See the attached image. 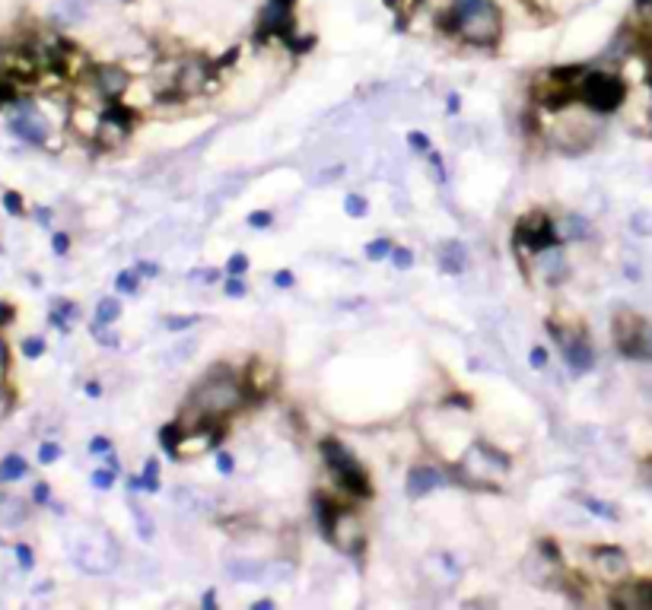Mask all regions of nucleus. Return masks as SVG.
<instances>
[{"label": "nucleus", "mask_w": 652, "mask_h": 610, "mask_svg": "<svg viewBox=\"0 0 652 610\" xmlns=\"http://www.w3.org/2000/svg\"><path fill=\"white\" fill-rule=\"evenodd\" d=\"M630 229H633V235H652V213L649 210H633L630 213Z\"/></svg>", "instance_id": "nucleus-34"}, {"label": "nucleus", "mask_w": 652, "mask_h": 610, "mask_svg": "<svg viewBox=\"0 0 652 610\" xmlns=\"http://www.w3.org/2000/svg\"><path fill=\"white\" fill-rule=\"evenodd\" d=\"M115 477H118V470H112L109 464H105V467H96V470H93L90 483H93L96 489H102V493H109V489L115 486Z\"/></svg>", "instance_id": "nucleus-35"}, {"label": "nucleus", "mask_w": 652, "mask_h": 610, "mask_svg": "<svg viewBox=\"0 0 652 610\" xmlns=\"http://www.w3.org/2000/svg\"><path fill=\"white\" fill-rule=\"evenodd\" d=\"M124 4H131V0H124Z\"/></svg>", "instance_id": "nucleus-62"}, {"label": "nucleus", "mask_w": 652, "mask_h": 610, "mask_svg": "<svg viewBox=\"0 0 652 610\" xmlns=\"http://www.w3.org/2000/svg\"><path fill=\"white\" fill-rule=\"evenodd\" d=\"M249 400V391L245 385L230 372L226 366H213L211 372L204 375L198 388H194L191 400H188V410L194 413V423L188 429H198V426L207 423H220L230 413H236L239 407Z\"/></svg>", "instance_id": "nucleus-2"}, {"label": "nucleus", "mask_w": 652, "mask_h": 610, "mask_svg": "<svg viewBox=\"0 0 652 610\" xmlns=\"http://www.w3.org/2000/svg\"><path fill=\"white\" fill-rule=\"evenodd\" d=\"M408 146H410L414 152H423V156H427V152L433 150L429 137H427V133H420V131H408Z\"/></svg>", "instance_id": "nucleus-46"}, {"label": "nucleus", "mask_w": 652, "mask_h": 610, "mask_svg": "<svg viewBox=\"0 0 652 610\" xmlns=\"http://www.w3.org/2000/svg\"><path fill=\"white\" fill-rule=\"evenodd\" d=\"M0 251H4V248H0Z\"/></svg>", "instance_id": "nucleus-63"}, {"label": "nucleus", "mask_w": 652, "mask_h": 610, "mask_svg": "<svg viewBox=\"0 0 652 610\" xmlns=\"http://www.w3.org/2000/svg\"><path fill=\"white\" fill-rule=\"evenodd\" d=\"M627 99V83L624 76L607 73V70H586L579 89H576V102L592 114H611L624 105Z\"/></svg>", "instance_id": "nucleus-4"}, {"label": "nucleus", "mask_w": 652, "mask_h": 610, "mask_svg": "<svg viewBox=\"0 0 652 610\" xmlns=\"http://www.w3.org/2000/svg\"><path fill=\"white\" fill-rule=\"evenodd\" d=\"M223 292L230 299H242L245 292H249V283H245V277H236V273H226L223 280Z\"/></svg>", "instance_id": "nucleus-39"}, {"label": "nucleus", "mask_w": 652, "mask_h": 610, "mask_svg": "<svg viewBox=\"0 0 652 610\" xmlns=\"http://www.w3.org/2000/svg\"><path fill=\"white\" fill-rule=\"evenodd\" d=\"M220 423H207V426H198V429H185L179 442V461H191V458L204 455V451H213L220 442Z\"/></svg>", "instance_id": "nucleus-13"}, {"label": "nucleus", "mask_w": 652, "mask_h": 610, "mask_svg": "<svg viewBox=\"0 0 652 610\" xmlns=\"http://www.w3.org/2000/svg\"><path fill=\"white\" fill-rule=\"evenodd\" d=\"M10 133L20 137L23 143H29V146H45L48 137H52V124H48V118L35 105L16 102L13 114H10Z\"/></svg>", "instance_id": "nucleus-9"}, {"label": "nucleus", "mask_w": 652, "mask_h": 610, "mask_svg": "<svg viewBox=\"0 0 652 610\" xmlns=\"http://www.w3.org/2000/svg\"><path fill=\"white\" fill-rule=\"evenodd\" d=\"M439 25L474 48H497L503 35V10L497 0H449Z\"/></svg>", "instance_id": "nucleus-1"}, {"label": "nucleus", "mask_w": 652, "mask_h": 610, "mask_svg": "<svg viewBox=\"0 0 652 610\" xmlns=\"http://www.w3.org/2000/svg\"><path fill=\"white\" fill-rule=\"evenodd\" d=\"M391 264L398 267V270H408V267H414V251L404 245H395L391 248Z\"/></svg>", "instance_id": "nucleus-41"}, {"label": "nucleus", "mask_w": 652, "mask_h": 610, "mask_svg": "<svg viewBox=\"0 0 652 610\" xmlns=\"http://www.w3.org/2000/svg\"><path fill=\"white\" fill-rule=\"evenodd\" d=\"M109 451H112V438L109 436H93L90 438V455L102 458V455H109Z\"/></svg>", "instance_id": "nucleus-52"}, {"label": "nucleus", "mask_w": 652, "mask_h": 610, "mask_svg": "<svg viewBox=\"0 0 652 610\" xmlns=\"http://www.w3.org/2000/svg\"><path fill=\"white\" fill-rule=\"evenodd\" d=\"M264 569L268 566L261 559H230L226 563V575L236 582H264Z\"/></svg>", "instance_id": "nucleus-20"}, {"label": "nucleus", "mask_w": 652, "mask_h": 610, "mask_svg": "<svg viewBox=\"0 0 652 610\" xmlns=\"http://www.w3.org/2000/svg\"><path fill=\"white\" fill-rule=\"evenodd\" d=\"M13 553H16V563H20V569L23 572H29L35 566V550L29 544H16L13 546Z\"/></svg>", "instance_id": "nucleus-42"}, {"label": "nucleus", "mask_w": 652, "mask_h": 610, "mask_svg": "<svg viewBox=\"0 0 652 610\" xmlns=\"http://www.w3.org/2000/svg\"><path fill=\"white\" fill-rule=\"evenodd\" d=\"M198 353V337H185V340H179L175 343L172 349H169V362H175V366H179V362H188L191 359V356Z\"/></svg>", "instance_id": "nucleus-31"}, {"label": "nucleus", "mask_w": 652, "mask_h": 610, "mask_svg": "<svg viewBox=\"0 0 652 610\" xmlns=\"http://www.w3.org/2000/svg\"><path fill=\"white\" fill-rule=\"evenodd\" d=\"M29 521V502L0 489V527H20Z\"/></svg>", "instance_id": "nucleus-16"}, {"label": "nucleus", "mask_w": 652, "mask_h": 610, "mask_svg": "<svg viewBox=\"0 0 652 610\" xmlns=\"http://www.w3.org/2000/svg\"><path fill=\"white\" fill-rule=\"evenodd\" d=\"M29 474V461L20 451H10V455L0 458V483H16Z\"/></svg>", "instance_id": "nucleus-21"}, {"label": "nucleus", "mask_w": 652, "mask_h": 610, "mask_svg": "<svg viewBox=\"0 0 652 610\" xmlns=\"http://www.w3.org/2000/svg\"><path fill=\"white\" fill-rule=\"evenodd\" d=\"M13 318H16L13 302H7V299H0V328H7V324H13Z\"/></svg>", "instance_id": "nucleus-54"}, {"label": "nucleus", "mask_w": 652, "mask_h": 610, "mask_svg": "<svg viewBox=\"0 0 652 610\" xmlns=\"http://www.w3.org/2000/svg\"><path fill=\"white\" fill-rule=\"evenodd\" d=\"M588 559H592V566H595L601 582H611V585L624 582L627 572H630V559H627V553L620 550V546H607V544L592 546V550H588Z\"/></svg>", "instance_id": "nucleus-12"}, {"label": "nucleus", "mask_w": 652, "mask_h": 610, "mask_svg": "<svg viewBox=\"0 0 652 610\" xmlns=\"http://www.w3.org/2000/svg\"><path fill=\"white\" fill-rule=\"evenodd\" d=\"M293 566L290 563H271L268 569H264V582H290L293 578Z\"/></svg>", "instance_id": "nucleus-38"}, {"label": "nucleus", "mask_w": 652, "mask_h": 610, "mask_svg": "<svg viewBox=\"0 0 652 610\" xmlns=\"http://www.w3.org/2000/svg\"><path fill=\"white\" fill-rule=\"evenodd\" d=\"M249 267H251V261L245 258L242 251H236L230 261H226V273H236V277H245V273H249Z\"/></svg>", "instance_id": "nucleus-45"}, {"label": "nucleus", "mask_w": 652, "mask_h": 610, "mask_svg": "<svg viewBox=\"0 0 652 610\" xmlns=\"http://www.w3.org/2000/svg\"><path fill=\"white\" fill-rule=\"evenodd\" d=\"M201 604H204L207 610H217V594H213V591H204V594H201Z\"/></svg>", "instance_id": "nucleus-59"}, {"label": "nucleus", "mask_w": 652, "mask_h": 610, "mask_svg": "<svg viewBox=\"0 0 652 610\" xmlns=\"http://www.w3.org/2000/svg\"><path fill=\"white\" fill-rule=\"evenodd\" d=\"M560 232H557V222L550 220L547 213H541V210H535L531 216H525L522 222L516 226V245L525 248V251L531 254H541L547 251V248H557L560 245Z\"/></svg>", "instance_id": "nucleus-8"}, {"label": "nucleus", "mask_w": 652, "mask_h": 610, "mask_svg": "<svg viewBox=\"0 0 652 610\" xmlns=\"http://www.w3.org/2000/svg\"><path fill=\"white\" fill-rule=\"evenodd\" d=\"M541 267H544V277H547L550 283H560V280L569 273L567 258H563L560 248H547V251H541Z\"/></svg>", "instance_id": "nucleus-22"}, {"label": "nucleus", "mask_w": 652, "mask_h": 610, "mask_svg": "<svg viewBox=\"0 0 652 610\" xmlns=\"http://www.w3.org/2000/svg\"><path fill=\"white\" fill-rule=\"evenodd\" d=\"M446 102H449V105H446V108H449V114H455V112L461 108V99H458V95H449Z\"/></svg>", "instance_id": "nucleus-61"}, {"label": "nucleus", "mask_w": 652, "mask_h": 610, "mask_svg": "<svg viewBox=\"0 0 652 610\" xmlns=\"http://www.w3.org/2000/svg\"><path fill=\"white\" fill-rule=\"evenodd\" d=\"M277 604L271 597H261V601H251V610H274Z\"/></svg>", "instance_id": "nucleus-60"}, {"label": "nucleus", "mask_w": 652, "mask_h": 610, "mask_svg": "<svg viewBox=\"0 0 652 610\" xmlns=\"http://www.w3.org/2000/svg\"><path fill=\"white\" fill-rule=\"evenodd\" d=\"M245 222H249L251 229H271L274 226V213H271V210H251Z\"/></svg>", "instance_id": "nucleus-44"}, {"label": "nucleus", "mask_w": 652, "mask_h": 610, "mask_svg": "<svg viewBox=\"0 0 652 610\" xmlns=\"http://www.w3.org/2000/svg\"><path fill=\"white\" fill-rule=\"evenodd\" d=\"M217 470L223 477H230L232 470H236V458H232L230 451H217Z\"/></svg>", "instance_id": "nucleus-53"}, {"label": "nucleus", "mask_w": 652, "mask_h": 610, "mask_svg": "<svg viewBox=\"0 0 652 610\" xmlns=\"http://www.w3.org/2000/svg\"><path fill=\"white\" fill-rule=\"evenodd\" d=\"M557 232H560L563 241H582L592 235V222L582 213H563L560 222H557Z\"/></svg>", "instance_id": "nucleus-19"}, {"label": "nucleus", "mask_w": 652, "mask_h": 610, "mask_svg": "<svg viewBox=\"0 0 652 610\" xmlns=\"http://www.w3.org/2000/svg\"><path fill=\"white\" fill-rule=\"evenodd\" d=\"M54 16H58L64 25H77L90 16V4H86V0H61Z\"/></svg>", "instance_id": "nucleus-23"}, {"label": "nucleus", "mask_w": 652, "mask_h": 610, "mask_svg": "<svg viewBox=\"0 0 652 610\" xmlns=\"http://www.w3.org/2000/svg\"><path fill=\"white\" fill-rule=\"evenodd\" d=\"M61 455H64V448H61L58 442H42L39 445V464H54Z\"/></svg>", "instance_id": "nucleus-43"}, {"label": "nucleus", "mask_w": 652, "mask_h": 610, "mask_svg": "<svg viewBox=\"0 0 652 610\" xmlns=\"http://www.w3.org/2000/svg\"><path fill=\"white\" fill-rule=\"evenodd\" d=\"M614 343L627 359H652V324L636 311L620 309L614 315Z\"/></svg>", "instance_id": "nucleus-5"}, {"label": "nucleus", "mask_w": 652, "mask_h": 610, "mask_svg": "<svg viewBox=\"0 0 652 610\" xmlns=\"http://www.w3.org/2000/svg\"><path fill=\"white\" fill-rule=\"evenodd\" d=\"M141 273H137V267L134 270H118V277H115V289L121 292V296H137L141 292Z\"/></svg>", "instance_id": "nucleus-29"}, {"label": "nucleus", "mask_w": 652, "mask_h": 610, "mask_svg": "<svg viewBox=\"0 0 652 610\" xmlns=\"http://www.w3.org/2000/svg\"><path fill=\"white\" fill-rule=\"evenodd\" d=\"M439 270L442 273H465V267H468V248L461 245V241H455V239H449V241H442L439 245Z\"/></svg>", "instance_id": "nucleus-17"}, {"label": "nucleus", "mask_w": 652, "mask_h": 610, "mask_svg": "<svg viewBox=\"0 0 652 610\" xmlns=\"http://www.w3.org/2000/svg\"><path fill=\"white\" fill-rule=\"evenodd\" d=\"M547 334H550V340L560 347L563 362L569 366V372L573 375H586V372H592L595 369V349H592V343H588V337H586V330L582 328L567 330L563 324L547 321Z\"/></svg>", "instance_id": "nucleus-6"}, {"label": "nucleus", "mask_w": 652, "mask_h": 610, "mask_svg": "<svg viewBox=\"0 0 652 610\" xmlns=\"http://www.w3.org/2000/svg\"><path fill=\"white\" fill-rule=\"evenodd\" d=\"M220 277H223V270H217V267H194V270L188 273V280H191V283H201V286H213Z\"/></svg>", "instance_id": "nucleus-37"}, {"label": "nucleus", "mask_w": 652, "mask_h": 610, "mask_svg": "<svg viewBox=\"0 0 652 610\" xmlns=\"http://www.w3.org/2000/svg\"><path fill=\"white\" fill-rule=\"evenodd\" d=\"M20 349H23V356H26V359H39V356H45L48 343H45V337H23Z\"/></svg>", "instance_id": "nucleus-36"}, {"label": "nucleus", "mask_w": 652, "mask_h": 610, "mask_svg": "<svg viewBox=\"0 0 652 610\" xmlns=\"http://www.w3.org/2000/svg\"><path fill=\"white\" fill-rule=\"evenodd\" d=\"M7 362H10V356H7V343L0 340V385H4V378H7Z\"/></svg>", "instance_id": "nucleus-57"}, {"label": "nucleus", "mask_w": 652, "mask_h": 610, "mask_svg": "<svg viewBox=\"0 0 652 610\" xmlns=\"http://www.w3.org/2000/svg\"><path fill=\"white\" fill-rule=\"evenodd\" d=\"M328 540H331L334 546H338L340 553H347V556H353V553H360L363 550V540H366V534H363V525L357 521V515L350 512V508H340V515L334 518V525H331V531L325 534Z\"/></svg>", "instance_id": "nucleus-10"}, {"label": "nucleus", "mask_w": 652, "mask_h": 610, "mask_svg": "<svg viewBox=\"0 0 652 610\" xmlns=\"http://www.w3.org/2000/svg\"><path fill=\"white\" fill-rule=\"evenodd\" d=\"M118 544L109 537V534H93V537H83L77 546H73V563L77 569H83L86 575H109L112 569L118 566Z\"/></svg>", "instance_id": "nucleus-7"}, {"label": "nucleus", "mask_w": 652, "mask_h": 610, "mask_svg": "<svg viewBox=\"0 0 652 610\" xmlns=\"http://www.w3.org/2000/svg\"><path fill=\"white\" fill-rule=\"evenodd\" d=\"M32 216H35V220H39V222H42V226H45V229L52 226V220H54L52 207H35V213H32Z\"/></svg>", "instance_id": "nucleus-56"}, {"label": "nucleus", "mask_w": 652, "mask_h": 610, "mask_svg": "<svg viewBox=\"0 0 652 610\" xmlns=\"http://www.w3.org/2000/svg\"><path fill=\"white\" fill-rule=\"evenodd\" d=\"M90 83H93V89L99 92V99L112 102V99H121V95H128L131 73L124 67H118V64H99V67L90 70Z\"/></svg>", "instance_id": "nucleus-11"}, {"label": "nucleus", "mask_w": 652, "mask_h": 610, "mask_svg": "<svg viewBox=\"0 0 652 610\" xmlns=\"http://www.w3.org/2000/svg\"><path fill=\"white\" fill-rule=\"evenodd\" d=\"M391 239H372V241H366V248H363V254L369 261H385V258H391Z\"/></svg>", "instance_id": "nucleus-32"}, {"label": "nucleus", "mask_w": 652, "mask_h": 610, "mask_svg": "<svg viewBox=\"0 0 652 610\" xmlns=\"http://www.w3.org/2000/svg\"><path fill=\"white\" fill-rule=\"evenodd\" d=\"M579 506H582V508H588L592 515H598V518H605V521H617V518H620L617 508H614L611 502L595 499V496H579Z\"/></svg>", "instance_id": "nucleus-28"}, {"label": "nucleus", "mask_w": 652, "mask_h": 610, "mask_svg": "<svg viewBox=\"0 0 652 610\" xmlns=\"http://www.w3.org/2000/svg\"><path fill=\"white\" fill-rule=\"evenodd\" d=\"M442 486H446V474L436 464H414L404 477V489H408L410 499H423V496L436 493Z\"/></svg>", "instance_id": "nucleus-14"}, {"label": "nucleus", "mask_w": 652, "mask_h": 610, "mask_svg": "<svg viewBox=\"0 0 652 610\" xmlns=\"http://www.w3.org/2000/svg\"><path fill=\"white\" fill-rule=\"evenodd\" d=\"M201 324V315H166L162 318V328L169 334H182V330H191Z\"/></svg>", "instance_id": "nucleus-30"}, {"label": "nucleus", "mask_w": 652, "mask_h": 610, "mask_svg": "<svg viewBox=\"0 0 652 610\" xmlns=\"http://www.w3.org/2000/svg\"><path fill=\"white\" fill-rule=\"evenodd\" d=\"M121 311H124V305L118 302L115 296H105V299H99V305H96V321L99 324H115L118 318H121Z\"/></svg>", "instance_id": "nucleus-27"}, {"label": "nucleus", "mask_w": 652, "mask_h": 610, "mask_svg": "<svg viewBox=\"0 0 652 610\" xmlns=\"http://www.w3.org/2000/svg\"><path fill=\"white\" fill-rule=\"evenodd\" d=\"M32 502L35 506H52V486L45 480H35L32 486Z\"/></svg>", "instance_id": "nucleus-48"}, {"label": "nucleus", "mask_w": 652, "mask_h": 610, "mask_svg": "<svg viewBox=\"0 0 652 610\" xmlns=\"http://www.w3.org/2000/svg\"><path fill=\"white\" fill-rule=\"evenodd\" d=\"M207 76H213V70L204 61H185L182 67H175V95H194L204 89Z\"/></svg>", "instance_id": "nucleus-15"}, {"label": "nucleus", "mask_w": 652, "mask_h": 610, "mask_svg": "<svg viewBox=\"0 0 652 610\" xmlns=\"http://www.w3.org/2000/svg\"><path fill=\"white\" fill-rule=\"evenodd\" d=\"M4 210H7L10 216H26V207H23V194L20 191H4Z\"/></svg>", "instance_id": "nucleus-40"}, {"label": "nucleus", "mask_w": 652, "mask_h": 610, "mask_svg": "<svg viewBox=\"0 0 652 610\" xmlns=\"http://www.w3.org/2000/svg\"><path fill=\"white\" fill-rule=\"evenodd\" d=\"M137 273L141 277H160V264L156 261H137Z\"/></svg>", "instance_id": "nucleus-55"}, {"label": "nucleus", "mask_w": 652, "mask_h": 610, "mask_svg": "<svg viewBox=\"0 0 652 610\" xmlns=\"http://www.w3.org/2000/svg\"><path fill=\"white\" fill-rule=\"evenodd\" d=\"M182 436H185V426L175 419V423H169V426H162V432H160V445H162V451H166L172 461H179V442H182Z\"/></svg>", "instance_id": "nucleus-24"}, {"label": "nucleus", "mask_w": 652, "mask_h": 610, "mask_svg": "<svg viewBox=\"0 0 652 610\" xmlns=\"http://www.w3.org/2000/svg\"><path fill=\"white\" fill-rule=\"evenodd\" d=\"M271 283H274L277 289H293V286H296V273L293 270H274V273H271Z\"/></svg>", "instance_id": "nucleus-49"}, {"label": "nucleus", "mask_w": 652, "mask_h": 610, "mask_svg": "<svg viewBox=\"0 0 652 610\" xmlns=\"http://www.w3.org/2000/svg\"><path fill=\"white\" fill-rule=\"evenodd\" d=\"M344 165H331V169H325V172H319V175H315L312 178V188H321V184H325V181H338V178L340 175H344Z\"/></svg>", "instance_id": "nucleus-47"}, {"label": "nucleus", "mask_w": 652, "mask_h": 610, "mask_svg": "<svg viewBox=\"0 0 652 610\" xmlns=\"http://www.w3.org/2000/svg\"><path fill=\"white\" fill-rule=\"evenodd\" d=\"M83 394H86V397H102V385H99V381H86Z\"/></svg>", "instance_id": "nucleus-58"}, {"label": "nucleus", "mask_w": 652, "mask_h": 610, "mask_svg": "<svg viewBox=\"0 0 652 610\" xmlns=\"http://www.w3.org/2000/svg\"><path fill=\"white\" fill-rule=\"evenodd\" d=\"M344 213L353 216V220H363V216L369 213V201H366L363 194H347L344 197Z\"/></svg>", "instance_id": "nucleus-33"}, {"label": "nucleus", "mask_w": 652, "mask_h": 610, "mask_svg": "<svg viewBox=\"0 0 652 610\" xmlns=\"http://www.w3.org/2000/svg\"><path fill=\"white\" fill-rule=\"evenodd\" d=\"M131 515H134V525H137V537L141 540H153L156 537V521L150 518V512L141 506V502H131Z\"/></svg>", "instance_id": "nucleus-25"}, {"label": "nucleus", "mask_w": 652, "mask_h": 610, "mask_svg": "<svg viewBox=\"0 0 652 610\" xmlns=\"http://www.w3.org/2000/svg\"><path fill=\"white\" fill-rule=\"evenodd\" d=\"M319 448H321V461H325V467L331 470L334 483H338L347 496H353V499H369L372 483H369V477H366V470L360 467V461L350 455V448H347L340 438H321Z\"/></svg>", "instance_id": "nucleus-3"}, {"label": "nucleus", "mask_w": 652, "mask_h": 610, "mask_svg": "<svg viewBox=\"0 0 652 610\" xmlns=\"http://www.w3.org/2000/svg\"><path fill=\"white\" fill-rule=\"evenodd\" d=\"M547 362H550L547 347H531V353H528V366L531 369H547Z\"/></svg>", "instance_id": "nucleus-50"}, {"label": "nucleus", "mask_w": 652, "mask_h": 610, "mask_svg": "<svg viewBox=\"0 0 652 610\" xmlns=\"http://www.w3.org/2000/svg\"><path fill=\"white\" fill-rule=\"evenodd\" d=\"M52 251L58 254V258H64V254L71 251V235L67 232H52Z\"/></svg>", "instance_id": "nucleus-51"}, {"label": "nucleus", "mask_w": 652, "mask_h": 610, "mask_svg": "<svg viewBox=\"0 0 652 610\" xmlns=\"http://www.w3.org/2000/svg\"><path fill=\"white\" fill-rule=\"evenodd\" d=\"M73 321H80V305L73 299H54L52 311H48V324L58 328L61 334H71Z\"/></svg>", "instance_id": "nucleus-18"}, {"label": "nucleus", "mask_w": 652, "mask_h": 610, "mask_svg": "<svg viewBox=\"0 0 652 610\" xmlns=\"http://www.w3.org/2000/svg\"><path fill=\"white\" fill-rule=\"evenodd\" d=\"M90 334H93V340H96L99 347H105V349H118V347H121V334H118V330L112 328V324H99V321H93Z\"/></svg>", "instance_id": "nucleus-26"}]
</instances>
